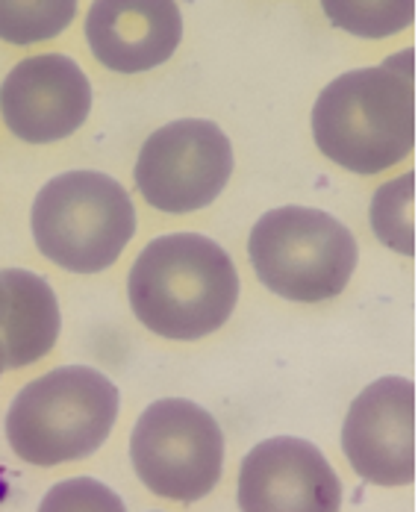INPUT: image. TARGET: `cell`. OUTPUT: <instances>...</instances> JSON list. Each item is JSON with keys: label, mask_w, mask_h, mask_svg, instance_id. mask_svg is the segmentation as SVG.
<instances>
[{"label": "cell", "mask_w": 418, "mask_h": 512, "mask_svg": "<svg viewBox=\"0 0 418 512\" xmlns=\"http://www.w3.org/2000/svg\"><path fill=\"white\" fill-rule=\"evenodd\" d=\"M3 368H6V354H3V342H0V374H3Z\"/></svg>", "instance_id": "obj_18"}, {"label": "cell", "mask_w": 418, "mask_h": 512, "mask_svg": "<svg viewBox=\"0 0 418 512\" xmlns=\"http://www.w3.org/2000/svg\"><path fill=\"white\" fill-rule=\"evenodd\" d=\"M0 280L9 295L6 321H3V354L6 368H27L42 357H48L62 330L59 301L51 283L24 268L0 271Z\"/></svg>", "instance_id": "obj_12"}, {"label": "cell", "mask_w": 418, "mask_h": 512, "mask_svg": "<svg viewBox=\"0 0 418 512\" xmlns=\"http://www.w3.org/2000/svg\"><path fill=\"white\" fill-rule=\"evenodd\" d=\"M130 460L139 480L157 498L177 504L201 501L221 480V424L195 401H154L133 427Z\"/></svg>", "instance_id": "obj_6"}, {"label": "cell", "mask_w": 418, "mask_h": 512, "mask_svg": "<svg viewBox=\"0 0 418 512\" xmlns=\"http://www.w3.org/2000/svg\"><path fill=\"white\" fill-rule=\"evenodd\" d=\"M6 307H9V295H6V286H3V280H0V327H3V321H6Z\"/></svg>", "instance_id": "obj_17"}, {"label": "cell", "mask_w": 418, "mask_h": 512, "mask_svg": "<svg viewBox=\"0 0 418 512\" xmlns=\"http://www.w3.org/2000/svg\"><path fill=\"white\" fill-rule=\"evenodd\" d=\"M86 42L115 74H145L165 65L183 42L177 0H95L86 15Z\"/></svg>", "instance_id": "obj_11"}, {"label": "cell", "mask_w": 418, "mask_h": 512, "mask_svg": "<svg viewBox=\"0 0 418 512\" xmlns=\"http://www.w3.org/2000/svg\"><path fill=\"white\" fill-rule=\"evenodd\" d=\"M327 21L357 39H389L413 27L416 0H321Z\"/></svg>", "instance_id": "obj_14"}, {"label": "cell", "mask_w": 418, "mask_h": 512, "mask_svg": "<svg viewBox=\"0 0 418 512\" xmlns=\"http://www.w3.org/2000/svg\"><path fill=\"white\" fill-rule=\"evenodd\" d=\"M77 18V0H0V39L39 45L62 36Z\"/></svg>", "instance_id": "obj_15"}, {"label": "cell", "mask_w": 418, "mask_h": 512, "mask_svg": "<svg viewBox=\"0 0 418 512\" xmlns=\"http://www.w3.org/2000/svg\"><path fill=\"white\" fill-rule=\"evenodd\" d=\"M248 256L260 283L295 304L339 298L357 271V239L330 212L280 206L251 230Z\"/></svg>", "instance_id": "obj_5"}, {"label": "cell", "mask_w": 418, "mask_h": 512, "mask_svg": "<svg viewBox=\"0 0 418 512\" xmlns=\"http://www.w3.org/2000/svg\"><path fill=\"white\" fill-rule=\"evenodd\" d=\"M233 174V145L227 133L204 118H180L142 145L133 180L148 204L168 215L207 209Z\"/></svg>", "instance_id": "obj_7"}, {"label": "cell", "mask_w": 418, "mask_h": 512, "mask_svg": "<svg viewBox=\"0 0 418 512\" xmlns=\"http://www.w3.org/2000/svg\"><path fill=\"white\" fill-rule=\"evenodd\" d=\"M115 383L89 365H62L27 383L6 412L15 457L39 468L98 454L118 418Z\"/></svg>", "instance_id": "obj_3"}, {"label": "cell", "mask_w": 418, "mask_h": 512, "mask_svg": "<svg viewBox=\"0 0 418 512\" xmlns=\"http://www.w3.org/2000/svg\"><path fill=\"white\" fill-rule=\"evenodd\" d=\"M368 221L386 248L416 256V171H407L374 192Z\"/></svg>", "instance_id": "obj_13"}, {"label": "cell", "mask_w": 418, "mask_h": 512, "mask_svg": "<svg viewBox=\"0 0 418 512\" xmlns=\"http://www.w3.org/2000/svg\"><path fill=\"white\" fill-rule=\"evenodd\" d=\"M342 451L366 483L410 486L416 480V383L380 377L366 386L345 415Z\"/></svg>", "instance_id": "obj_8"}, {"label": "cell", "mask_w": 418, "mask_h": 512, "mask_svg": "<svg viewBox=\"0 0 418 512\" xmlns=\"http://www.w3.org/2000/svg\"><path fill=\"white\" fill-rule=\"evenodd\" d=\"M71 507H89V510H124V504L115 498L112 489H106L95 480H71L59 483L42 501V510H71Z\"/></svg>", "instance_id": "obj_16"}, {"label": "cell", "mask_w": 418, "mask_h": 512, "mask_svg": "<svg viewBox=\"0 0 418 512\" xmlns=\"http://www.w3.org/2000/svg\"><path fill=\"white\" fill-rule=\"evenodd\" d=\"M92 112L86 71L62 53L21 59L0 86L6 130L30 145H51L74 136Z\"/></svg>", "instance_id": "obj_9"}, {"label": "cell", "mask_w": 418, "mask_h": 512, "mask_svg": "<svg viewBox=\"0 0 418 512\" xmlns=\"http://www.w3.org/2000/svg\"><path fill=\"white\" fill-rule=\"evenodd\" d=\"M33 239L42 256L71 274H98L118 262L136 236L127 189L101 171H65L33 201Z\"/></svg>", "instance_id": "obj_4"}, {"label": "cell", "mask_w": 418, "mask_h": 512, "mask_svg": "<svg viewBox=\"0 0 418 512\" xmlns=\"http://www.w3.org/2000/svg\"><path fill=\"white\" fill-rule=\"evenodd\" d=\"M236 504L245 512H336L342 480L313 442L274 436L239 465Z\"/></svg>", "instance_id": "obj_10"}, {"label": "cell", "mask_w": 418, "mask_h": 512, "mask_svg": "<svg viewBox=\"0 0 418 512\" xmlns=\"http://www.w3.org/2000/svg\"><path fill=\"white\" fill-rule=\"evenodd\" d=\"M127 298L145 330L195 342L230 321L239 304V274L230 254L209 236L168 233L136 256Z\"/></svg>", "instance_id": "obj_2"}, {"label": "cell", "mask_w": 418, "mask_h": 512, "mask_svg": "<svg viewBox=\"0 0 418 512\" xmlns=\"http://www.w3.org/2000/svg\"><path fill=\"white\" fill-rule=\"evenodd\" d=\"M313 139L333 165L380 174L416 148V53L336 77L313 106Z\"/></svg>", "instance_id": "obj_1"}]
</instances>
